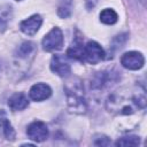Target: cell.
<instances>
[{
    "mask_svg": "<svg viewBox=\"0 0 147 147\" xmlns=\"http://www.w3.org/2000/svg\"><path fill=\"white\" fill-rule=\"evenodd\" d=\"M0 134L7 140H14L16 137L15 130L11 126L5 110H0Z\"/></svg>",
    "mask_w": 147,
    "mask_h": 147,
    "instance_id": "cell-10",
    "label": "cell"
},
{
    "mask_svg": "<svg viewBox=\"0 0 147 147\" xmlns=\"http://www.w3.org/2000/svg\"><path fill=\"white\" fill-rule=\"evenodd\" d=\"M8 106L13 111H18V110L25 109L29 106V101L24 93L17 92V93H14L8 99Z\"/></svg>",
    "mask_w": 147,
    "mask_h": 147,
    "instance_id": "cell-11",
    "label": "cell"
},
{
    "mask_svg": "<svg viewBox=\"0 0 147 147\" xmlns=\"http://www.w3.org/2000/svg\"><path fill=\"white\" fill-rule=\"evenodd\" d=\"M42 48L46 52L59 51L63 46V34L60 28H53L41 41Z\"/></svg>",
    "mask_w": 147,
    "mask_h": 147,
    "instance_id": "cell-3",
    "label": "cell"
},
{
    "mask_svg": "<svg viewBox=\"0 0 147 147\" xmlns=\"http://www.w3.org/2000/svg\"><path fill=\"white\" fill-rule=\"evenodd\" d=\"M71 3L72 0H59L57 15L62 18H67L71 14Z\"/></svg>",
    "mask_w": 147,
    "mask_h": 147,
    "instance_id": "cell-16",
    "label": "cell"
},
{
    "mask_svg": "<svg viewBox=\"0 0 147 147\" xmlns=\"http://www.w3.org/2000/svg\"><path fill=\"white\" fill-rule=\"evenodd\" d=\"M64 93L67 98V105L71 113L85 114L87 105L85 100L84 86L78 78H71L64 85Z\"/></svg>",
    "mask_w": 147,
    "mask_h": 147,
    "instance_id": "cell-2",
    "label": "cell"
},
{
    "mask_svg": "<svg viewBox=\"0 0 147 147\" xmlns=\"http://www.w3.org/2000/svg\"><path fill=\"white\" fill-rule=\"evenodd\" d=\"M111 78H113V74L111 72H107V71L96 72V75L91 80V88H93V90H102V88H105L106 86L109 85V83L111 82Z\"/></svg>",
    "mask_w": 147,
    "mask_h": 147,
    "instance_id": "cell-12",
    "label": "cell"
},
{
    "mask_svg": "<svg viewBox=\"0 0 147 147\" xmlns=\"http://www.w3.org/2000/svg\"><path fill=\"white\" fill-rule=\"evenodd\" d=\"M42 24V18L40 15H32L29 18L24 20L21 22L20 24V29L23 33L28 34V36H33L37 33V31L40 29Z\"/></svg>",
    "mask_w": 147,
    "mask_h": 147,
    "instance_id": "cell-8",
    "label": "cell"
},
{
    "mask_svg": "<svg viewBox=\"0 0 147 147\" xmlns=\"http://www.w3.org/2000/svg\"><path fill=\"white\" fill-rule=\"evenodd\" d=\"M26 134L31 140H34L37 142H41L47 139L48 137V129L46 124L41 121H34L32 122L28 129H26Z\"/></svg>",
    "mask_w": 147,
    "mask_h": 147,
    "instance_id": "cell-6",
    "label": "cell"
},
{
    "mask_svg": "<svg viewBox=\"0 0 147 147\" xmlns=\"http://www.w3.org/2000/svg\"><path fill=\"white\" fill-rule=\"evenodd\" d=\"M105 57L103 48L95 41H88L84 46V61L90 64H96Z\"/></svg>",
    "mask_w": 147,
    "mask_h": 147,
    "instance_id": "cell-4",
    "label": "cell"
},
{
    "mask_svg": "<svg viewBox=\"0 0 147 147\" xmlns=\"http://www.w3.org/2000/svg\"><path fill=\"white\" fill-rule=\"evenodd\" d=\"M145 63V57L141 53L139 52H127L122 55L121 57V64L129 69V70H138L144 67Z\"/></svg>",
    "mask_w": 147,
    "mask_h": 147,
    "instance_id": "cell-5",
    "label": "cell"
},
{
    "mask_svg": "<svg viewBox=\"0 0 147 147\" xmlns=\"http://www.w3.org/2000/svg\"><path fill=\"white\" fill-rule=\"evenodd\" d=\"M140 144V138L137 136H126L123 138H119L115 145L116 146H125V147H131V146H138Z\"/></svg>",
    "mask_w": 147,
    "mask_h": 147,
    "instance_id": "cell-17",
    "label": "cell"
},
{
    "mask_svg": "<svg viewBox=\"0 0 147 147\" xmlns=\"http://www.w3.org/2000/svg\"><path fill=\"white\" fill-rule=\"evenodd\" d=\"M52 94V90L47 84L44 83H38L34 84L29 92V95L31 98V100L33 101H44L46 99H48Z\"/></svg>",
    "mask_w": 147,
    "mask_h": 147,
    "instance_id": "cell-9",
    "label": "cell"
},
{
    "mask_svg": "<svg viewBox=\"0 0 147 147\" xmlns=\"http://www.w3.org/2000/svg\"><path fill=\"white\" fill-rule=\"evenodd\" d=\"M51 70L60 77H68L71 72V67L67 57L60 54H55L51 61Z\"/></svg>",
    "mask_w": 147,
    "mask_h": 147,
    "instance_id": "cell-7",
    "label": "cell"
},
{
    "mask_svg": "<svg viewBox=\"0 0 147 147\" xmlns=\"http://www.w3.org/2000/svg\"><path fill=\"white\" fill-rule=\"evenodd\" d=\"M67 55L71 59L75 60H79V61H84V46L80 41H74L72 45L68 48L67 51Z\"/></svg>",
    "mask_w": 147,
    "mask_h": 147,
    "instance_id": "cell-14",
    "label": "cell"
},
{
    "mask_svg": "<svg viewBox=\"0 0 147 147\" xmlns=\"http://www.w3.org/2000/svg\"><path fill=\"white\" fill-rule=\"evenodd\" d=\"M94 145H96V146H109L110 145V140H109V138L107 136L101 134V136L95 137Z\"/></svg>",
    "mask_w": 147,
    "mask_h": 147,
    "instance_id": "cell-18",
    "label": "cell"
},
{
    "mask_svg": "<svg viewBox=\"0 0 147 147\" xmlns=\"http://www.w3.org/2000/svg\"><path fill=\"white\" fill-rule=\"evenodd\" d=\"M117 20H118V16H117L116 11L110 8H106L100 13V21L105 24H108V25L115 24L117 22Z\"/></svg>",
    "mask_w": 147,
    "mask_h": 147,
    "instance_id": "cell-15",
    "label": "cell"
},
{
    "mask_svg": "<svg viewBox=\"0 0 147 147\" xmlns=\"http://www.w3.org/2000/svg\"><path fill=\"white\" fill-rule=\"evenodd\" d=\"M146 107L145 90H124L110 94L106 100V108L115 115H131Z\"/></svg>",
    "mask_w": 147,
    "mask_h": 147,
    "instance_id": "cell-1",
    "label": "cell"
},
{
    "mask_svg": "<svg viewBox=\"0 0 147 147\" xmlns=\"http://www.w3.org/2000/svg\"><path fill=\"white\" fill-rule=\"evenodd\" d=\"M36 52V45L32 41H24L15 49V57L20 60H28L29 56L33 55Z\"/></svg>",
    "mask_w": 147,
    "mask_h": 147,
    "instance_id": "cell-13",
    "label": "cell"
},
{
    "mask_svg": "<svg viewBox=\"0 0 147 147\" xmlns=\"http://www.w3.org/2000/svg\"><path fill=\"white\" fill-rule=\"evenodd\" d=\"M1 71H2V65H1V63H0V74H1Z\"/></svg>",
    "mask_w": 147,
    "mask_h": 147,
    "instance_id": "cell-19",
    "label": "cell"
}]
</instances>
